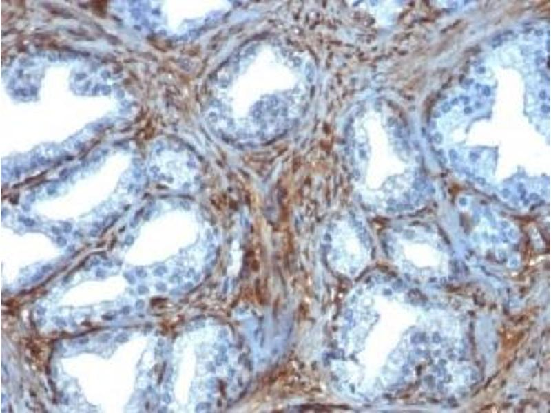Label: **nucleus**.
<instances>
[{
    "label": "nucleus",
    "instance_id": "2",
    "mask_svg": "<svg viewBox=\"0 0 551 413\" xmlns=\"http://www.w3.org/2000/svg\"><path fill=\"white\" fill-rule=\"evenodd\" d=\"M115 340L118 342H124L127 340V337L123 334H120L116 337Z\"/></svg>",
    "mask_w": 551,
    "mask_h": 413
},
{
    "label": "nucleus",
    "instance_id": "1",
    "mask_svg": "<svg viewBox=\"0 0 551 413\" xmlns=\"http://www.w3.org/2000/svg\"><path fill=\"white\" fill-rule=\"evenodd\" d=\"M323 245L328 258L342 268H356L368 258L371 238L357 216L345 213L333 219L326 227Z\"/></svg>",
    "mask_w": 551,
    "mask_h": 413
}]
</instances>
